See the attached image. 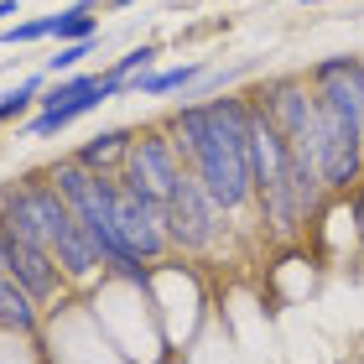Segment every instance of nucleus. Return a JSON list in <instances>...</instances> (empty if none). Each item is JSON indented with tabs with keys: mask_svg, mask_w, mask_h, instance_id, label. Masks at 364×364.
<instances>
[{
	"mask_svg": "<svg viewBox=\"0 0 364 364\" xmlns=\"http://www.w3.org/2000/svg\"><path fill=\"white\" fill-rule=\"evenodd\" d=\"M167 136L177 146L203 193L219 203L229 219L255 208V172H250V94L224 99H182L167 114Z\"/></svg>",
	"mask_w": 364,
	"mask_h": 364,
	"instance_id": "f257e3e1",
	"label": "nucleus"
},
{
	"mask_svg": "<svg viewBox=\"0 0 364 364\" xmlns=\"http://www.w3.org/2000/svg\"><path fill=\"white\" fill-rule=\"evenodd\" d=\"M318 99V172L328 193H349L364 182V58H318L307 68Z\"/></svg>",
	"mask_w": 364,
	"mask_h": 364,
	"instance_id": "f03ea898",
	"label": "nucleus"
},
{
	"mask_svg": "<svg viewBox=\"0 0 364 364\" xmlns=\"http://www.w3.org/2000/svg\"><path fill=\"white\" fill-rule=\"evenodd\" d=\"M182 172H188V167H182L167 125H146V130H136V141H130V151H125V167L114 177H120L125 193H136V198H146V203L167 208V198L177 193Z\"/></svg>",
	"mask_w": 364,
	"mask_h": 364,
	"instance_id": "7ed1b4c3",
	"label": "nucleus"
},
{
	"mask_svg": "<svg viewBox=\"0 0 364 364\" xmlns=\"http://www.w3.org/2000/svg\"><path fill=\"white\" fill-rule=\"evenodd\" d=\"M224 219H229V213L203 193V182H198L193 172H182L177 193L167 198V208H161L167 245H172V250H182V255H208V250H219Z\"/></svg>",
	"mask_w": 364,
	"mask_h": 364,
	"instance_id": "20e7f679",
	"label": "nucleus"
},
{
	"mask_svg": "<svg viewBox=\"0 0 364 364\" xmlns=\"http://www.w3.org/2000/svg\"><path fill=\"white\" fill-rule=\"evenodd\" d=\"M105 198H109V219H114L120 245L141 260L146 271L161 266L167 250H172V245H167V224H161V208L146 203V198H136V193H125L120 177H105Z\"/></svg>",
	"mask_w": 364,
	"mask_h": 364,
	"instance_id": "39448f33",
	"label": "nucleus"
},
{
	"mask_svg": "<svg viewBox=\"0 0 364 364\" xmlns=\"http://www.w3.org/2000/svg\"><path fill=\"white\" fill-rule=\"evenodd\" d=\"M0 260H6V271H11L16 287L31 291V302H37L42 312H53V302L63 296V287H68V276L58 271V260H53L47 245L16 235L11 224H0Z\"/></svg>",
	"mask_w": 364,
	"mask_h": 364,
	"instance_id": "423d86ee",
	"label": "nucleus"
},
{
	"mask_svg": "<svg viewBox=\"0 0 364 364\" xmlns=\"http://www.w3.org/2000/svg\"><path fill=\"white\" fill-rule=\"evenodd\" d=\"M109 99H120V89H114L109 78H105V84L89 89L84 99H68V105H47V109H37V114L26 120V136H31V141H47V136H58V130H68L73 120H84L89 109L109 105Z\"/></svg>",
	"mask_w": 364,
	"mask_h": 364,
	"instance_id": "0eeeda50",
	"label": "nucleus"
},
{
	"mask_svg": "<svg viewBox=\"0 0 364 364\" xmlns=\"http://www.w3.org/2000/svg\"><path fill=\"white\" fill-rule=\"evenodd\" d=\"M130 141H136V130H125V125H105V130H94L89 141H78V146H73V161H78V167H89V172H99V177H114V172L125 167Z\"/></svg>",
	"mask_w": 364,
	"mask_h": 364,
	"instance_id": "6e6552de",
	"label": "nucleus"
},
{
	"mask_svg": "<svg viewBox=\"0 0 364 364\" xmlns=\"http://www.w3.org/2000/svg\"><path fill=\"white\" fill-rule=\"evenodd\" d=\"M208 78V63L193 58V63H177V68H151V73H136L125 78V94H146V99H161V94H188L193 84Z\"/></svg>",
	"mask_w": 364,
	"mask_h": 364,
	"instance_id": "1a4fd4ad",
	"label": "nucleus"
},
{
	"mask_svg": "<svg viewBox=\"0 0 364 364\" xmlns=\"http://www.w3.org/2000/svg\"><path fill=\"white\" fill-rule=\"evenodd\" d=\"M0 328H6V333H16V338H31V333L42 328V307L31 302V291L16 287V281H6V287H0Z\"/></svg>",
	"mask_w": 364,
	"mask_h": 364,
	"instance_id": "9d476101",
	"label": "nucleus"
},
{
	"mask_svg": "<svg viewBox=\"0 0 364 364\" xmlns=\"http://www.w3.org/2000/svg\"><path fill=\"white\" fill-rule=\"evenodd\" d=\"M94 11H99V0H73V6L53 11V37H58V47L63 42H89V37H99Z\"/></svg>",
	"mask_w": 364,
	"mask_h": 364,
	"instance_id": "9b49d317",
	"label": "nucleus"
},
{
	"mask_svg": "<svg viewBox=\"0 0 364 364\" xmlns=\"http://www.w3.org/2000/svg\"><path fill=\"white\" fill-rule=\"evenodd\" d=\"M53 84L47 73H26L21 84H11L6 94H0V125H16L21 114H31L37 109V99H42V89Z\"/></svg>",
	"mask_w": 364,
	"mask_h": 364,
	"instance_id": "f8f14e48",
	"label": "nucleus"
},
{
	"mask_svg": "<svg viewBox=\"0 0 364 364\" xmlns=\"http://www.w3.org/2000/svg\"><path fill=\"white\" fill-rule=\"evenodd\" d=\"M156 58H161V47H156V42H141V47H130L125 58H114L109 68H105V78H109V84L125 94V78H136V73H151V68H156Z\"/></svg>",
	"mask_w": 364,
	"mask_h": 364,
	"instance_id": "ddd939ff",
	"label": "nucleus"
},
{
	"mask_svg": "<svg viewBox=\"0 0 364 364\" xmlns=\"http://www.w3.org/2000/svg\"><path fill=\"white\" fill-rule=\"evenodd\" d=\"M94 47H99V37H89V42H63L58 53L47 58V68H42V73H47V78H63V73H73L78 63H84V58L94 53Z\"/></svg>",
	"mask_w": 364,
	"mask_h": 364,
	"instance_id": "4468645a",
	"label": "nucleus"
},
{
	"mask_svg": "<svg viewBox=\"0 0 364 364\" xmlns=\"http://www.w3.org/2000/svg\"><path fill=\"white\" fill-rule=\"evenodd\" d=\"M42 37H53V16H31V21H16V26L0 31V42H6V47H31Z\"/></svg>",
	"mask_w": 364,
	"mask_h": 364,
	"instance_id": "2eb2a0df",
	"label": "nucleus"
},
{
	"mask_svg": "<svg viewBox=\"0 0 364 364\" xmlns=\"http://www.w3.org/2000/svg\"><path fill=\"white\" fill-rule=\"evenodd\" d=\"M6 16H21V0H0V26H6Z\"/></svg>",
	"mask_w": 364,
	"mask_h": 364,
	"instance_id": "dca6fc26",
	"label": "nucleus"
},
{
	"mask_svg": "<svg viewBox=\"0 0 364 364\" xmlns=\"http://www.w3.org/2000/svg\"><path fill=\"white\" fill-rule=\"evenodd\" d=\"M105 6H109V11H125V6H136V0H105Z\"/></svg>",
	"mask_w": 364,
	"mask_h": 364,
	"instance_id": "f3484780",
	"label": "nucleus"
}]
</instances>
